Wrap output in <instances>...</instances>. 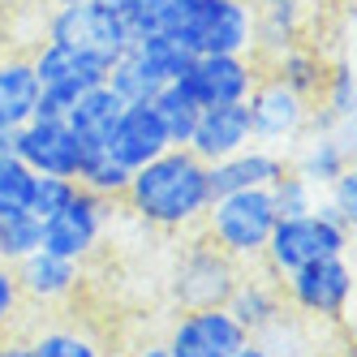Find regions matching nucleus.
<instances>
[{"label": "nucleus", "instance_id": "4468645a", "mask_svg": "<svg viewBox=\"0 0 357 357\" xmlns=\"http://www.w3.org/2000/svg\"><path fill=\"white\" fill-rule=\"evenodd\" d=\"M168 146L172 142L164 134L155 108H151V104H125V112H121V121H116V130H112V138H108L104 151H108L116 164H125L130 172H138L142 164H151L155 155H164Z\"/></svg>", "mask_w": 357, "mask_h": 357}, {"label": "nucleus", "instance_id": "6e6552de", "mask_svg": "<svg viewBox=\"0 0 357 357\" xmlns=\"http://www.w3.org/2000/svg\"><path fill=\"white\" fill-rule=\"evenodd\" d=\"M263 69L254 56H233V52H211V56H194L185 73L176 78L198 108H215V104H245L250 91L259 86Z\"/></svg>", "mask_w": 357, "mask_h": 357}, {"label": "nucleus", "instance_id": "6ab92c4d", "mask_svg": "<svg viewBox=\"0 0 357 357\" xmlns=\"http://www.w3.org/2000/svg\"><path fill=\"white\" fill-rule=\"evenodd\" d=\"M121 112H125V104L116 99V91L108 82H95L73 99V108L65 112V125L82 138L86 151H104L112 130H116V121H121Z\"/></svg>", "mask_w": 357, "mask_h": 357}, {"label": "nucleus", "instance_id": "423d86ee", "mask_svg": "<svg viewBox=\"0 0 357 357\" xmlns=\"http://www.w3.org/2000/svg\"><path fill=\"white\" fill-rule=\"evenodd\" d=\"M43 35L52 39V43L82 47V52L104 56L108 65L121 52H130V43H134V31L125 26V17L112 13V9H104V5H95V0H73V5L52 9Z\"/></svg>", "mask_w": 357, "mask_h": 357}, {"label": "nucleus", "instance_id": "473e14b6", "mask_svg": "<svg viewBox=\"0 0 357 357\" xmlns=\"http://www.w3.org/2000/svg\"><path fill=\"white\" fill-rule=\"evenodd\" d=\"M73 190H78V181H65V176H35V190H31V215L43 224L56 207H65Z\"/></svg>", "mask_w": 357, "mask_h": 357}, {"label": "nucleus", "instance_id": "a19ab883", "mask_svg": "<svg viewBox=\"0 0 357 357\" xmlns=\"http://www.w3.org/2000/svg\"><path fill=\"white\" fill-rule=\"evenodd\" d=\"M254 5H284V0H254Z\"/></svg>", "mask_w": 357, "mask_h": 357}, {"label": "nucleus", "instance_id": "5701e85b", "mask_svg": "<svg viewBox=\"0 0 357 357\" xmlns=\"http://www.w3.org/2000/svg\"><path fill=\"white\" fill-rule=\"evenodd\" d=\"M104 82L116 91L121 104H151V99H155V95L168 86L160 73L134 52V47H130V52H121V56L112 61V69H108V78H104Z\"/></svg>", "mask_w": 357, "mask_h": 357}, {"label": "nucleus", "instance_id": "0eeeda50", "mask_svg": "<svg viewBox=\"0 0 357 357\" xmlns=\"http://www.w3.org/2000/svg\"><path fill=\"white\" fill-rule=\"evenodd\" d=\"M241 275V263L215 250L207 237H194L172 271V297L181 310H202V305H224Z\"/></svg>", "mask_w": 357, "mask_h": 357}, {"label": "nucleus", "instance_id": "4c0bfd02", "mask_svg": "<svg viewBox=\"0 0 357 357\" xmlns=\"http://www.w3.org/2000/svg\"><path fill=\"white\" fill-rule=\"evenodd\" d=\"M95 5H104V9H112V13H121V17H130L138 0H95Z\"/></svg>", "mask_w": 357, "mask_h": 357}, {"label": "nucleus", "instance_id": "393cba45", "mask_svg": "<svg viewBox=\"0 0 357 357\" xmlns=\"http://www.w3.org/2000/svg\"><path fill=\"white\" fill-rule=\"evenodd\" d=\"M130 47H134V52H138V56H142L151 69L160 73L164 82H176V78L185 73V65L194 61V52H190V47H185V43H176V39H172V35H164V31L138 35Z\"/></svg>", "mask_w": 357, "mask_h": 357}, {"label": "nucleus", "instance_id": "cd10ccee", "mask_svg": "<svg viewBox=\"0 0 357 357\" xmlns=\"http://www.w3.org/2000/svg\"><path fill=\"white\" fill-rule=\"evenodd\" d=\"M43 245V224L35 215H0V263H22Z\"/></svg>", "mask_w": 357, "mask_h": 357}, {"label": "nucleus", "instance_id": "7c9ffc66", "mask_svg": "<svg viewBox=\"0 0 357 357\" xmlns=\"http://www.w3.org/2000/svg\"><path fill=\"white\" fill-rule=\"evenodd\" d=\"M26 344H31V357H104V349L73 327H47Z\"/></svg>", "mask_w": 357, "mask_h": 357}, {"label": "nucleus", "instance_id": "ea45409f", "mask_svg": "<svg viewBox=\"0 0 357 357\" xmlns=\"http://www.w3.org/2000/svg\"><path fill=\"white\" fill-rule=\"evenodd\" d=\"M43 5H52V9H61V5H73V0H43Z\"/></svg>", "mask_w": 357, "mask_h": 357}, {"label": "nucleus", "instance_id": "9b49d317", "mask_svg": "<svg viewBox=\"0 0 357 357\" xmlns=\"http://www.w3.org/2000/svg\"><path fill=\"white\" fill-rule=\"evenodd\" d=\"M17 160L35 176H65V181H78V172L86 164V146L65 121L31 116L17 130Z\"/></svg>", "mask_w": 357, "mask_h": 357}, {"label": "nucleus", "instance_id": "f3484780", "mask_svg": "<svg viewBox=\"0 0 357 357\" xmlns=\"http://www.w3.org/2000/svg\"><path fill=\"white\" fill-rule=\"evenodd\" d=\"M284 168H289V160L280 151L250 142L237 155L207 164V176H211V194H233V190H267Z\"/></svg>", "mask_w": 357, "mask_h": 357}, {"label": "nucleus", "instance_id": "c9c22d12", "mask_svg": "<svg viewBox=\"0 0 357 357\" xmlns=\"http://www.w3.org/2000/svg\"><path fill=\"white\" fill-rule=\"evenodd\" d=\"M0 357H31L26 340H0Z\"/></svg>", "mask_w": 357, "mask_h": 357}, {"label": "nucleus", "instance_id": "c85d7f7f", "mask_svg": "<svg viewBox=\"0 0 357 357\" xmlns=\"http://www.w3.org/2000/svg\"><path fill=\"white\" fill-rule=\"evenodd\" d=\"M267 194H271L275 215H305V211H314V207H319V190L305 181L301 172H293V164L267 185Z\"/></svg>", "mask_w": 357, "mask_h": 357}, {"label": "nucleus", "instance_id": "aec40b11", "mask_svg": "<svg viewBox=\"0 0 357 357\" xmlns=\"http://www.w3.org/2000/svg\"><path fill=\"white\" fill-rule=\"evenodd\" d=\"M39 104V78L31 56H0V125L22 130Z\"/></svg>", "mask_w": 357, "mask_h": 357}, {"label": "nucleus", "instance_id": "1a4fd4ad", "mask_svg": "<svg viewBox=\"0 0 357 357\" xmlns=\"http://www.w3.org/2000/svg\"><path fill=\"white\" fill-rule=\"evenodd\" d=\"M108 215H112V202L78 185L65 207H56L43 220V250L61 254V259H73V263L91 259L99 237H104V228H108Z\"/></svg>", "mask_w": 357, "mask_h": 357}, {"label": "nucleus", "instance_id": "9d476101", "mask_svg": "<svg viewBox=\"0 0 357 357\" xmlns=\"http://www.w3.org/2000/svg\"><path fill=\"white\" fill-rule=\"evenodd\" d=\"M245 112H250L254 142L280 151V146L301 142L305 121H310V99H301L297 91L280 86L275 78H259V86L245 99Z\"/></svg>", "mask_w": 357, "mask_h": 357}, {"label": "nucleus", "instance_id": "39448f33", "mask_svg": "<svg viewBox=\"0 0 357 357\" xmlns=\"http://www.w3.org/2000/svg\"><path fill=\"white\" fill-rule=\"evenodd\" d=\"M280 284H284L289 310H297L305 323H344L353 301V267L344 254L305 263L289 275H280Z\"/></svg>", "mask_w": 357, "mask_h": 357}, {"label": "nucleus", "instance_id": "c756f323", "mask_svg": "<svg viewBox=\"0 0 357 357\" xmlns=\"http://www.w3.org/2000/svg\"><path fill=\"white\" fill-rule=\"evenodd\" d=\"M319 104L336 116V121H353L357 108V78H353V61H331L327 65V78L319 91Z\"/></svg>", "mask_w": 357, "mask_h": 357}, {"label": "nucleus", "instance_id": "f704fd0d", "mask_svg": "<svg viewBox=\"0 0 357 357\" xmlns=\"http://www.w3.org/2000/svg\"><path fill=\"white\" fill-rule=\"evenodd\" d=\"M233 357H284V353H275V349H267L263 340H245Z\"/></svg>", "mask_w": 357, "mask_h": 357}, {"label": "nucleus", "instance_id": "2eb2a0df", "mask_svg": "<svg viewBox=\"0 0 357 357\" xmlns=\"http://www.w3.org/2000/svg\"><path fill=\"white\" fill-rule=\"evenodd\" d=\"M250 142H254V130H250L245 104H215V108H202L194 134H190V151H194L202 164L228 160V155H237V151H245Z\"/></svg>", "mask_w": 357, "mask_h": 357}, {"label": "nucleus", "instance_id": "a211bd4d", "mask_svg": "<svg viewBox=\"0 0 357 357\" xmlns=\"http://www.w3.org/2000/svg\"><path fill=\"white\" fill-rule=\"evenodd\" d=\"M78 267L82 263L61 259V254L39 245L22 263H13V275H17L22 297H31V301H61V297H69L73 289H78V275H82Z\"/></svg>", "mask_w": 357, "mask_h": 357}, {"label": "nucleus", "instance_id": "f03ea898", "mask_svg": "<svg viewBox=\"0 0 357 357\" xmlns=\"http://www.w3.org/2000/svg\"><path fill=\"white\" fill-rule=\"evenodd\" d=\"M275 220L280 215L267 190H233L211 198L207 215H202V237L237 263H259Z\"/></svg>", "mask_w": 357, "mask_h": 357}, {"label": "nucleus", "instance_id": "bb28decb", "mask_svg": "<svg viewBox=\"0 0 357 357\" xmlns=\"http://www.w3.org/2000/svg\"><path fill=\"white\" fill-rule=\"evenodd\" d=\"M35 172L17 155H0V215H31Z\"/></svg>", "mask_w": 357, "mask_h": 357}, {"label": "nucleus", "instance_id": "7ed1b4c3", "mask_svg": "<svg viewBox=\"0 0 357 357\" xmlns=\"http://www.w3.org/2000/svg\"><path fill=\"white\" fill-rule=\"evenodd\" d=\"M35 78H39V104H35V116L39 121H65V112L73 108L86 86L104 82L108 78V61L95 56V52H82V47H65V43H52L43 39L35 47Z\"/></svg>", "mask_w": 357, "mask_h": 357}, {"label": "nucleus", "instance_id": "72a5a7b5", "mask_svg": "<svg viewBox=\"0 0 357 357\" xmlns=\"http://www.w3.org/2000/svg\"><path fill=\"white\" fill-rule=\"evenodd\" d=\"M22 289H17V275H13V267L9 263H0V331H5L13 319H17V310H22Z\"/></svg>", "mask_w": 357, "mask_h": 357}, {"label": "nucleus", "instance_id": "2f4dec72", "mask_svg": "<svg viewBox=\"0 0 357 357\" xmlns=\"http://www.w3.org/2000/svg\"><path fill=\"white\" fill-rule=\"evenodd\" d=\"M319 211H327L340 228H349V233H353V220H357V172L353 168H344L331 185H323Z\"/></svg>", "mask_w": 357, "mask_h": 357}, {"label": "nucleus", "instance_id": "4be33fe9", "mask_svg": "<svg viewBox=\"0 0 357 357\" xmlns=\"http://www.w3.org/2000/svg\"><path fill=\"white\" fill-rule=\"evenodd\" d=\"M301 43V0L284 5H254V61H271L275 52Z\"/></svg>", "mask_w": 357, "mask_h": 357}, {"label": "nucleus", "instance_id": "412c9836", "mask_svg": "<svg viewBox=\"0 0 357 357\" xmlns=\"http://www.w3.org/2000/svg\"><path fill=\"white\" fill-rule=\"evenodd\" d=\"M263 69V78H275L280 86H289V91H297L301 99H319V91H323V78H327V61L314 52L310 43H293V47H284V52H275L271 61H263L259 65Z\"/></svg>", "mask_w": 357, "mask_h": 357}, {"label": "nucleus", "instance_id": "f8f14e48", "mask_svg": "<svg viewBox=\"0 0 357 357\" xmlns=\"http://www.w3.org/2000/svg\"><path fill=\"white\" fill-rule=\"evenodd\" d=\"M245 327L224 310V305H202V310H181L168 331L164 349L172 357H233L245 344Z\"/></svg>", "mask_w": 357, "mask_h": 357}, {"label": "nucleus", "instance_id": "b1692460", "mask_svg": "<svg viewBox=\"0 0 357 357\" xmlns=\"http://www.w3.org/2000/svg\"><path fill=\"white\" fill-rule=\"evenodd\" d=\"M151 108H155V116H160V125H164V134H168V142L172 146H190V134H194V125H198V104L176 86V82H168L155 99H151Z\"/></svg>", "mask_w": 357, "mask_h": 357}, {"label": "nucleus", "instance_id": "20e7f679", "mask_svg": "<svg viewBox=\"0 0 357 357\" xmlns=\"http://www.w3.org/2000/svg\"><path fill=\"white\" fill-rule=\"evenodd\" d=\"M349 250V228H340L327 211H305V215H280L267 250H263V263L275 275H289L305 263H319V259H336V254Z\"/></svg>", "mask_w": 357, "mask_h": 357}, {"label": "nucleus", "instance_id": "f257e3e1", "mask_svg": "<svg viewBox=\"0 0 357 357\" xmlns=\"http://www.w3.org/2000/svg\"><path fill=\"white\" fill-rule=\"evenodd\" d=\"M211 198L215 194H211L207 164L190 146H168L164 155H155L130 176L121 202L134 211V220H142L151 228H168V233H181V228L202 224Z\"/></svg>", "mask_w": 357, "mask_h": 357}, {"label": "nucleus", "instance_id": "ddd939ff", "mask_svg": "<svg viewBox=\"0 0 357 357\" xmlns=\"http://www.w3.org/2000/svg\"><path fill=\"white\" fill-rule=\"evenodd\" d=\"M224 310L245 327V336H263L267 327H275L280 319L289 314L284 284H280V275H275V271L237 275V284H233V293H228Z\"/></svg>", "mask_w": 357, "mask_h": 357}, {"label": "nucleus", "instance_id": "a878e982", "mask_svg": "<svg viewBox=\"0 0 357 357\" xmlns=\"http://www.w3.org/2000/svg\"><path fill=\"white\" fill-rule=\"evenodd\" d=\"M130 168L125 164H116L108 151H86V164H82V172H78V185L82 190H91V194H99V198H108V202H121L125 198V185H130Z\"/></svg>", "mask_w": 357, "mask_h": 357}, {"label": "nucleus", "instance_id": "e433bc0d", "mask_svg": "<svg viewBox=\"0 0 357 357\" xmlns=\"http://www.w3.org/2000/svg\"><path fill=\"white\" fill-rule=\"evenodd\" d=\"M0 155H17V130H5V125H0Z\"/></svg>", "mask_w": 357, "mask_h": 357}, {"label": "nucleus", "instance_id": "dca6fc26", "mask_svg": "<svg viewBox=\"0 0 357 357\" xmlns=\"http://www.w3.org/2000/svg\"><path fill=\"white\" fill-rule=\"evenodd\" d=\"M293 172H301L314 190L331 185L344 168H353V121H340L323 134H301L297 160H289Z\"/></svg>", "mask_w": 357, "mask_h": 357}, {"label": "nucleus", "instance_id": "58836bf2", "mask_svg": "<svg viewBox=\"0 0 357 357\" xmlns=\"http://www.w3.org/2000/svg\"><path fill=\"white\" fill-rule=\"evenodd\" d=\"M130 357H172V353H168L164 344H142V349H134Z\"/></svg>", "mask_w": 357, "mask_h": 357}]
</instances>
